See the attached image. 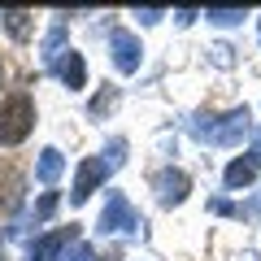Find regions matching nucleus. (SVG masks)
Returning a JSON list of instances; mask_svg holds the SVG:
<instances>
[{"label": "nucleus", "mask_w": 261, "mask_h": 261, "mask_svg": "<svg viewBox=\"0 0 261 261\" xmlns=\"http://www.w3.org/2000/svg\"><path fill=\"white\" fill-rule=\"evenodd\" d=\"M248 122H252V113H248V105H240V109H226L222 118H200L192 122V135L196 140H209V144H218V148H231V144H240L244 135H248Z\"/></svg>", "instance_id": "f257e3e1"}, {"label": "nucleus", "mask_w": 261, "mask_h": 261, "mask_svg": "<svg viewBox=\"0 0 261 261\" xmlns=\"http://www.w3.org/2000/svg\"><path fill=\"white\" fill-rule=\"evenodd\" d=\"M31 126H35V100H31L27 92L9 96V100L0 105V144H5V148H18L31 135Z\"/></svg>", "instance_id": "f03ea898"}, {"label": "nucleus", "mask_w": 261, "mask_h": 261, "mask_svg": "<svg viewBox=\"0 0 261 261\" xmlns=\"http://www.w3.org/2000/svg\"><path fill=\"white\" fill-rule=\"evenodd\" d=\"M100 231L105 235H135V231H144V218L130 209V200L122 192H109L105 196V214H100Z\"/></svg>", "instance_id": "7ed1b4c3"}, {"label": "nucleus", "mask_w": 261, "mask_h": 261, "mask_svg": "<svg viewBox=\"0 0 261 261\" xmlns=\"http://www.w3.org/2000/svg\"><path fill=\"white\" fill-rule=\"evenodd\" d=\"M113 170L105 166V157H83L79 161V170H74V187H70V200H74V205H83L87 196L96 192V187L105 183V178H109Z\"/></svg>", "instance_id": "20e7f679"}, {"label": "nucleus", "mask_w": 261, "mask_h": 261, "mask_svg": "<svg viewBox=\"0 0 261 261\" xmlns=\"http://www.w3.org/2000/svg\"><path fill=\"white\" fill-rule=\"evenodd\" d=\"M109 57H113V70H118V74H135L140 61H144V48H140V39L130 35V31H113L109 35Z\"/></svg>", "instance_id": "39448f33"}, {"label": "nucleus", "mask_w": 261, "mask_h": 261, "mask_svg": "<svg viewBox=\"0 0 261 261\" xmlns=\"http://www.w3.org/2000/svg\"><path fill=\"white\" fill-rule=\"evenodd\" d=\"M152 192H157V200H161L166 209H174V205H183V200H187V192H192V178H187L183 170L166 166L157 178H152Z\"/></svg>", "instance_id": "423d86ee"}, {"label": "nucleus", "mask_w": 261, "mask_h": 261, "mask_svg": "<svg viewBox=\"0 0 261 261\" xmlns=\"http://www.w3.org/2000/svg\"><path fill=\"white\" fill-rule=\"evenodd\" d=\"M74 240V226L70 231H48V235H39V240H31V248H27V261H61V248Z\"/></svg>", "instance_id": "0eeeda50"}, {"label": "nucleus", "mask_w": 261, "mask_h": 261, "mask_svg": "<svg viewBox=\"0 0 261 261\" xmlns=\"http://www.w3.org/2000/svg\"><path fill=\"white\" fill-rule=\"evenodd\" d=\"M53 74L61 79V83L70 87V92H79V87L87 83V65H83V57H79L74 48H65V53H61V61L53 65Z\"/></svg>", "instance_id": "6e6552de"}, {"label": "nucleus", "mask_w": 261, "mask_h": 261, "mask_svg": "<svg viewBox=\"0 0 261 261\" xmlns=\"http://www.w3.org/2000/svg\"><path fill=\"white\" fill-rule=\"evenodd\" d=\"M61 170H65V157H61V152H57V148H44V152H39L35 178H39V183H44V187H53L57 178H61Z\"/></svg>", "instance_id": "1a4fd4ad"}, {"label": "nucleus", "mask_w": 261, "mask_h": 261, "mask_svg": "<svg viewBox=\"0 0 261 261\" xmlns=\"http://www.w3.org/2000/svg\"><path fill=\"white\" fill-rule=\"evenodd\" d=\"M61 53H65V27L57 22V27L44 35V44H39V57H44V70H53V65L61 61Z\"/></svg>", "instance_id": "9d476101"}, {"label": "nucleus", "mask_w": 261, "mask_h": 261, "mask_svg": "<svg viewBox=\"0 0 261 261\" xmlns=\"http://www.w3.org/2000/svg\"><path fill=\"white\" fill-rule=\"evenodd\" d=\"M226 187H231V192H240V187H252V178H257V166H252V161H231V166H226Z\"/></svg>", "instance_id": "9b49d317"}, {"label": "nucleus", "mask_w": 261, "mask_h": 261, "mask_svg": "<svg viewBox=\"0 0 261 261\" xmlns=\"http://www.w3.org/2000/svg\"><path fill=\"white\" fill-rule=\"evenodd\" d=\"M5 27H9V35H13V39H27V35H31V13H22V9L5 13Z\"/></svg>", "instance_id": "f8f14e48"}, {"label": "nucleus", "mask_w": 261, "mask_h": 261, "mask_svg": "<svg viewBox=\"0 0 261 261\" xmlns=\"http://www.w3.org/2000/svg\"><path fill=\"white\" fill-rule=\"evenodd\" d=\"M205 18L218 27H235V22H244V9H205Z\"/></svg>", "instance_id": "ddd939ff"}, {"label": "nucleus", "mask_w": 261, "mask_h": 261, "mask_svg": "<svg viewBox=\"0 0 261 261\" xmlns=\"http://www.w3.org/2000/svg\"><path fill=\"white\" fill-rule=\"evenodd\" d=\"M122 161H126V140L118 135V140H109V157H105V166H109V170H118Z\"/></svg>", "instance_id": "4468645a"}, {"label": "nucleus", "mask_w": 261, "mask_h": 261, "mask_svg": "<svg viewBox=\"0 0 261 261\" xmlns=\"http://www.w3.org/2000/svg\"><path fill=\"white\" fill-rule=\"evenodd\" d=\"M209 53H214V65H222V70H231V65H235V48L231 44H214Z\"/></svg>", "instance_id": "2eb2a0df"}, {"label": "nucleus", "mask_w": 261, "mask_h": 261, "mask_svg": "<svg viewBox=\"0 0 261 261\" xmlns=\"http://www.w3.org/2000/svg\"><path fill=\"white\" fill-rule=\"evenodd\" d=\"M57 200H61V196H57V192H44V196H39V205H35V218H39V222H44V218H53Z\"/></svg>", "instance_id": "dca6fc26"}, {"label": "nucleus", "mask_w": 261, "mask_h": 261, "mask_svg": "<svg viewBox=\"0 0 261 261\" xmlns=\"http://www.w3.org/2000/svg\"><path fill=\"white\" fill-rule=\"evenodd\" d=\"M113 100H118V92H100V96L92 100V118H100L105 109H113Z\"/></svg>", "instance_id": "f3484780"}, {"label": "nucleus", "mask_w": 261, "mask_h": 261, "mask_svg": "<svg viewBox=\"0 0 261 261\" xmlns=\"http://www.w3.org/2000/svg\"><path fill=\"white\" fill-rule=\"evenodd\" d=\"M135 18H140L144 27H152V22H161L166 13H161V9H135Z\"/></svg>", "instance_id": "a211bd4d"}, {"label": "nucleus", "mask_w": 261, "mask_h": 261, "mask_svg": "<svg viewBox=\"0 0 261 261\" xmlns=\"http://www.w3.org/2000/svg\"><path fill=\"white\" fill-rule=\"evenodd\" d=\"M196 18H200V13H196V9H178V13H174V22H178V27H192Z\"/></svg>", "instance_id": "6ab92c4d"}, {"label": "nucleus", "mask_w": 261, "mask_h": 261, "mask_svg": "<svg viewBox=\"0 0 261 261\" xmlns=\"http://www.w3.org/2000/svg\"><path fill=\"white\" fill-rule=\"evenodd\" d=\"M65 261H96V252L87 248V244H79V248H74V257H65Z\"/></svg>", "instance_id": "aec40b11"}, {"label": "nucleus", "mask_w": 261, "mask_h": 261, "mask_svg": "<svg viewBox=\"0 0 261 261\" xmlns=\"http://www.w3.org/2000/svg\"><path fill=\"white\" fill-rule=\"evenodd\" d=\"M248 161L261 170V130H257V140H252V148H248Z\"/></svg>", "instance_id": "412c9836"}, {"label": "nucleus", "mask_w": 261, "mask_h": 261, "mask_svg": "<svg viewBox=\"0 0 261 261\" xmlns=\"http://www.w3.org/2000/svg\"><path fill=\"white\" fill-rule=\"evenodd\" d=\"M209 209H214V214H222V218H226V214H240V209H235L231 200H214V205H209Z\"/></svg>", "instance_id": "4be33fe9"}, {"label": "nucleus", "mask_w": 261, "mask_h": 261, "mask_svg": "<svg viewBox=\"0 0 261 261\" xmlns=\"http://www.w3.org/2000/svg\"><path fill=\"white\" fill-rule=\"evenodd\" d=\"M0 79H5V65H0Z\"/></svg>", "instance_id": "5701e85b"}, {"label": "nucleus", "mask_w": 261, "mask_h": 261, "mask_svg": "<svg viewBox=\"0 0 261 261\" xmlns=\"http://www.w3.org/2000/svg\"><path fill=\"white\" fill-rule=\"evenodd\" d=\"M0 18H5V13H0Z\"/></svg>", "instance_id": "b1692460"}, {"label": "nucleus", "mask_w": 261, "mask_h": 261, "mask_svg": "<svg viewBox=\"0 0 261 261\" xmlns=\"http://www.w3.org/2000/svg\"><path fill=\"white\" fill-rule=\"evenodd\" d=\"M0 261H5V257H0Z\"/></svg>", "instance_id": "393cba45"}]
</instances>
